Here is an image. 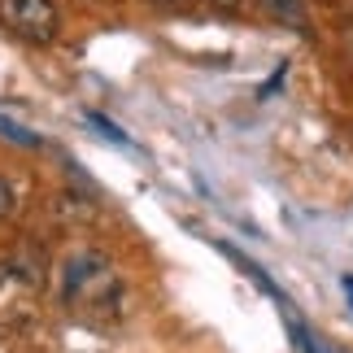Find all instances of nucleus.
Here are the masks:
<instances>
[{
    "mask_svg": "<svg viewBox=\"0 0 353 353\" xmlns=\"http://www.w3.org/2000/svg\"><path fill=\"white\" fill-rule=\"evenodd\" d=\"M345 292H349V296H353V275H345Z\"/></svg>",
    "mask_w": 353,
    "mask_h": 353,
    "instance_id": "nucleus-9",
    "label": "nucleus"
},
{
    "mask_svg": "<svg viewBox=\"0 0 353 353\" xmlns=\"http://www.w3.org/2000/svg\"><path fill=\"white\" fill-rule=\"evenodd\" d=\"M210 5H219V9H240V0H210Z\"/></svg>",
    "mask_w": 353,
    "mask_h": 353,
    "instance_id": "nucleus-7",
    "label": "nucleus"
},
{
    "mask_svg": "<svg viewBox=\"0 0 353 353\" xmlns=\"http://www.w3.org/2000/svg\"><path fill=\"white\" fill-rule=\"evenodd\" d=\"M92 292H101L105 301L118 296V283H114V270H110V257L105 253H74L70 266H65V301H88Z\"/></svg>",
    "mask_w": 353,
    "mask_h": 353,
    "instance_id": "nucleus-2",
    "label": "nucleus"
},
{
    "mask_svg": "<svg viewBox=\"0 0 353 353\" xmlns=\"http://www.w3.org/2000/svg\"><path fill=\"white\" fill-rule=\"evenodd\" d=\"M157 5H166V9H179V5H188V0H157Z\"/></svg>",
    "mask_w": 353,
    "mask_h": 353,
    "instance_id": "nucleus-8",
    "label": "nucleus"
},
{
    "mask_svg": "<svg viewBox=\"0 0 353 353\" xmlns=\"http://www.w3.org/2000/svg\"><path fill=\"white\" fill-rule=\"evenodd\" d=\"M83 118H88V122H92V127H97V131L105 135V140H114V144H131V140H127V135H122V131L114 127V122H110V118H101V114H83Z\"/></svg>",
    "mask_w": 353,
    "mask_h": 353,
    "instance_id": "nucleus-5",
    "label": "nucleus"
},
{
    "mask_svg": "<svg viewBox=\"0 0 353 353\" xmlns=\"http://www.w3.org/2000/svg\"><path fill=\"white\" fill-rule=\"evenodd\" d=\"M262 9L270 13L275 22H283L288 31L296 35H314V22H310V9H305V0H262Z\"/></svg>",
    "mask_w": 353,
    "mask_h": 353,
    "instance_id": "nucleus-3",
    "label": "nucleus"
},
{
    "mask_svg": "<svg viewBox=\"0 0 353 353\" xmlns=\"http://www.w3.org/2000/svg\"><path fill=\"white\" fill-rule=\"evenodd\" d=\"M13 205H18V192H13V183L5 179V174H0V219H9Z\"/></svg>",
    "mask_w": 353,
    "mask_h": 353,
    "instance_id": "nucleus-6",
    "label": "nucleus"
},
{
    "mask_svg": "<svg viewBox=\"0 0 353 353\" xmlns=\"http://www.w3.org/2000/svg\"><path fill=\"white\" fill-rule=\"evenodd\" d=\"M0 26L26 44H52L57 39V9H52V0H0Z\"/></svg>",
    "mask_w": 353,
    "mask_h": 353,
    "instance_id": "nucleus-1",
    "label": "nucleus"
},
{
    "mask_svg": "<svg viewBox=\"0 0 353 353\" xmlns=\"http://www.w3.org/2000/svg\"><path fill=\"white\" fill-rule=\"evenodd\" d=\"M0 140H13V144H22V148H39V135L31 127H22V122H13L0 114Z\"/></svg>",
    "mask_w": 353,
    "mask_h": 353,
    "instance_id": "nucleus-4",
    "label": "nucleus"
}]
</instances>
